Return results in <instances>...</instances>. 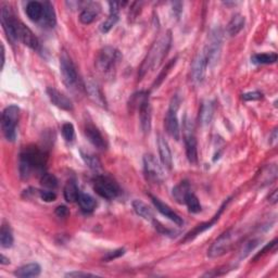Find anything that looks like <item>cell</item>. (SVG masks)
Wrapping results in <instances>:
<instances>
[{
    "mask_svg": "<svg viewBox=\"0 0 278 278\" xmlns=\"http://www.w3.org/2000/svg\"><path fill=\"white\" fill-rule=\"evenodd\" d=\"M172 44V34L168 31L164 35L161 36L159 40L153 44L151 49L149 50L146 58L142 61V63L139 68L138 77L141 80L142 77L149 72H151L159 68V65L163 62L164 58L168 54Z\"/></svg>",
    "mask_w": 278,
    "mask_h": 278,
    "instance_id": "6da1fadb",
    "label": "cell"
},
{
    "mask_svg": "<svg viewBox=\"0 0 278 278\" xmlns=\"http://www.w3.org/2000/svg\"><path fill=\"white\" fill-rule=\"evenodd\" d=\"M47 153L37 147H26L20 154V175L29 179L33 171H43L47 164Z\"/></svg>",
    "mask_w": 278,
    "mask_h": 278,
    "instance_id": "7a4b0ae2",
    "label": "cell"
},
{
    "mask_svg": "<svg viewBox=\"0 0 278 278\" xmlns=\"http://www.w3.org/2000/svg\"><path fill=\"white\" fill-rule=\"evenodd\" d=\"M131 105L138 110L140 127L144 134H149L151 130V107L149 102V93L139 92L133 94Z\"/></svg>",
    "mask_w": 278,
    "mask_h": 278,
    "instance_id": "3957f363",
    "label": "cell"
},
{
    "mask_svg": "<svg viewBox=\"0 0 278 278\" xmlns=\"http://www.w3.org/2000/svg\"><path fill=\"white\" fill-rule=\"evenodd\" d=\"M20 109L12 104L5 108L1 115V129L4 138L8 141H14L16 138V125L19 123Z\"/></svg>",
    "mask_w": 278,
    "mask_h": 278,
    "instance_id": "277c9868",
    "label": "cell"
},
{
    "mask_svg": "<svg viewBox=\"0 0 278 278\" xmlns=\"http://www.w3.org/2000/svg\"><path fill=\"white\" fill-rule=\"evenodd\" d=\"M180 104H181V99L177 94H175L171 100L170 107L168 112H166L165 120H164L166 132H168V134L171 137H173L175 140H179L181 137V127H180L179 118H177V112H179Z\"/></svg>",
    "mask_w": 278,
    "mask_h": 278,
    "instance_id": "5b68a950",
    "label": "cell"
},
{
    "mask_svg": "<svg viewBox=\"0 0 278 278\" xmlns=\"http://www.w3.org/2000/svg\"><path fill=\"white\" fill-rule=\"evenodd\" d=\"M60 70L64 84L69 90H74L79 85V74L70 55L63 51L60 57Z\"/></svg>",
    "mask_w": 278,
    "mask_h": 278,
    "instance_id": "8992f818",
    "label": "cell"
},
{
    "mask_svg": "<svg viewBox=\"0 0 278 278\" xmlns=\"http://www.w3.org/2000/svg\"><path fill=\"white\" fill-rule=\"evenodd\" d=\"M93 189L100 197L112 200L119 196L120 187L114 180L105 175H98L93 181Z\"/></svg>",
    "mask_w": 278,
    "mask_h": 278,
    "instance_id": "52a82bcc",
    "label": "cell"
},
{
    "mask_svg": "<svg viewBox=\"0 0 278 278\" xmlns=\"http://www.w3.org/2000/svg\"><path fill=\"white\" fill-rule=\"evenodd\" d=\"M120 59L121 53L119 50L115 49L114 47L107 46L99 51L96 59V66L100 72L107 73V72L114 68L116 63L120 61Z\"/></svg>",
    "mask_w": 278,
    "mask_h": 278,
    "instance_id": "ba28073f",
    "label": "cell"
},
{
    "mask_svg": "<svg viewBox=\"0 0 278 278\" xmlns=\"http://www.w3.org/2000/svg\"><path fill=\"white\" fill-rule=\"evenodd\" d=\"M236 236V232L233 230H229L216 239L212 243V246L208 250V255L210 258H220L222 255L226 254L230 251L233 238Z\"/></svg>",
    "mask_w": 278,
    "mask_h": 278,
    "instance_id": "9c48e42d",
    "label": "cell"
},
{
    "mask_svg": "<svg viewBox=\"0 0 278 278\" xmlns=\"http://www.w3.org/2000/svg\"><path fill=\"white\" fill-rule=\"evenodd\" d=\"M143 170L146 179L153 184H160L164 180V173L161 165L152 154H144Z\"/></svg>",
    "mask_w": 278,
    "mask_h": 278,
    "instance_id": "30bf717a",
    "label": "cell"
},
{
    "mask_svg": "<svg viewBox=\"0 0 278 278\" xmlns=\"http://www.w3.org/2000/svg\"><path fill=\"white\" fill-rule=\"evenodd\" d=\"M14 33L16 41H20L24 44L25 46L33 50H37L40 48V42H38L37 37L34 35L29 27L25 26L22 22L18 19H14Z\"/></svg>",
    "mask_w": 278,
    "mask_h": 278,
    "instance_id": "8fae6325",
    "label": "cell"
},
{
    "mask_svg": "<svg viewBox=\"0 0 278 278\" xmlns=\"http://www.w3.org/2000/svg\"><path fill=\"white\" fill-rule=\"evenodd\" d=\"M184 142L186 148V155L189 162L191 164H196L198 162V147L197 139L193 134V127L190 122L186 121L184 126Z\"/></svg>",
    "mask_w": 278,
    "mask_h": 278,
    "instance_id": "7c38bea8",
    "label": "cell"
},
{
    "mask_svg": "<svg viewBox=\"0 0 278 278\" xmlns=\"http://www.w3.org/2000/svg\"><path fill=\"white\" fill-rule=\"evenodd\" d=\"M204 48L208 55V65L214 66L220 58L222 48V32L220 29L212 31L209 44Z\"/></svg>",
    "mask_w": 278,
    "mask_h": 278,
    "instance_id": "4fadbf2b",
    "label": "cell"
},
{
    "mask_svg": "<svg viewBox=\"0 0 278 278\" xmlns=\"http://www.w3.org/2000/svg\"><path fill=\"white\" fill-rule=\"evenodd\" d=\"M208 68V55L205 48L197 53L191 64V81L199 84L204 80L205 72Z\"/></svg>",
    "mask_w": 278,
    "mask_h": 278,
    "instance_id": "5bb4252c",
    "label": "cell"
},
{
    "mask_svg": "<svg viewBox=\"0 0 278 278\" xmlns=\"http://www.w3.org/2000/svg\"><path fill=\"white\" fill-rule=\"evenodd\" d=\"M230 200H231V199H227V201H225L223 204L221 205V208L219 209V212L213 216V219H212V220H210L209 222H207V223L200 224V225H198L197 227H194V229H193L191 232H189L187 233V235L185 236V238L182 240V242L190 241V240H192V239L196 238L198 235H200V233H202L203 232H205V231H208L209 229H211V227H212V226L216 223V222L219 221V219L221 218V215H222V213H223L224 209L227 207V204L230 203Z\"/></svg>",
    "mask_w": 278,
    "mask_h": 278,
    "instance_id": "9a60e30c",
    "label": "cell"
},
{
    "mask_svg": "<svg viewBox=\"0 0 278 278\" xmlns=\"http://www.w3.org/2000/svg\"><path fill=\"white\" fill-rule=\"evenodd\" d=\"M46 92H47L50 101H51L55 107H58L65 111L73 110V103H72L71 100L66 97L65 94L60 93L59 91H57L55 88H52V87H48Z\"/></svg>",
    "mask_w": 278,
    "mask_h": 278,
    "instance_id": "2e32d148",
    "label": "cell"
},
{
    "mask_svg": "<svg viewBox=\"0 0 278 278\" xmlns=\"http://www.w3.org/2000/svg\"><path fill=\"white\" fill-rule=\"evenodd\" d=\"M157 143L161 162H162L165 169L172 170V168H173V157H172L169 142L165 140V138L162 135H159Z\"/></svg>",
    "mask_w": 278,
    "mask_h": 278,
    "instance_id": "e0dca14e",
    "label": "cell"
},
{
    "mask_svg": "<svg viewBox=\"0 0 278 278\" xmlns=\"http://www.w3.org/2000/svg\"><path fill=\"white\" fill-rule=\"evenodd\" d=\"M150 198H151L152 202L154 204V207L157 208V210L159 211V212L162 214V215H164L165 218H168L172 222H174V223L176 225H179V226H182L183 224H184V221H183V219L181 218V216L177 214L176 212H174V211L172 210L168 204H165L164 202L161 201L159 198L154 197V196H151V194H150Z\"/></svg>",
    "mask_w": 278,
    "mask_h": 278,
    "instance_id": "ac0fdd59",
    "label": "cell"
},
{
    "mask_svg": "<svg viewBox=\"0 0 278 278\" xmlns=\"http://www.w3.org/2000/svg\"><path fill=\"white\" fill-rule=\"evenodd\" d=\"M110 5V13L103 23L100 26V30L102 33H108L113 29V26L118 23L120 19V3L119 2H109Z\"/></svg>",
    "mask_w": 278,
    "mask_h": 278,
    "instance_id": "d6986e66",
    "label": "cell"
},
{
    "mask_svg": "<svg viewBox=\"0 0 278 278\" xmlns=\"http://www.w3.org/2000/svg\"><path fill=\"white\" fill-rule=\"evenodd\" d=\"M85 136L92 144L98 149L103 150L105 148L104 138L93 124H87L85 127Z\"/></svg>",
    "mask_w": 278,
    "mask_h": 278,
    "instance_id": "ffe728a7",
    "label": "cell"
},
{
    "mask_svg": "<svg viewBox=\"0 0 278 278\" xmlns=\"http://www.w3.org/2000/svg\"><path fill=\"white\" fill-rule=\"evenodd\" d=\"M215 111V104L212 100H207L201 104V109H200L199 113V122L202 126L209 125L213 120Z\"/></svg>",
    "mask_w": 278,
    "mask_h": 278,
    "instance_id": "44dd1931",
    "label": "cell"
},
{
    "mask_svg": "<svg viewBox=\"0 0 278 278\" xmlns=\"http://www.w3.org/2000/svg\"><path fill=\"white\" fill-rule=\"evenodd\" d=\"M44 4V12H43V18H42V24L49 29H52L57 24V16H55V12L53 9V5L51 2L45 1Z\"/></svg>",
    "mask_w": 278,
    "mask_h": 278,
    "instance_id": "7402d4cb",
    "label": "cell"
},
{
    "mask_svg": "<svg viewBox=\"0 0 278 278\" xmlns=\"http://www.w3.org/2000/svg\"><path fill=\"white\" fill-rule=\"evenodd\" d=\"M100 11V7L98 3H90L87 5L86 8H84V10L82 11L80 14V21L82 24L84 25H88L93 23L96 19V16L98 15Z\"/></svg>",
    "mask_w": 278,
    "mask_h": 278,
    "instance_id": "603a6c76",
    "label": "cell"
},
{
    "mask_svg": "<svg viewBox=\"0 0 278 278\" xmlns=\"http://www.w3.org/2000/svg\"><path fill=\"white\" fill-rule=\"evenodd\" d=\"M41 272H42V268L40 264L30 263L19 268L14 272V275L20 278H29V277L40 276Z\"/></svg>",
    "mask_w": 278,
    "mask_h": 278,
    "instance_id": "cb8c5ba5",
    "label": "cell"
},
{
    "mask_svg": "<svg viewBox=\"0 0 278 278\" xmlns=\"http://www.w3.org/2000/svg\"><path fill=\"white\" fill-rule=\"evenodd\" d=\"M86 90L88 93H90V97L92 98L93 102H96L100 107H105L104 96L97 83H94L93 81H90L86 84Z\"/></svg>",
    "mask_w": 278,
    "mask_h": 278,
    "instance_id": "d4e9b609",
    "label": "cell"
},
{
    "mask_svg": "<svg viewBox=\"0 0 278 278\" xmlns=\"http://www.w3.org/2000/svg\"><path fill=\"white\" fill-rule=\"evenodd\" d=\"M132 205H133V209H134V211H135L137 215L140 216V218H142L143 220L152 222V223H153V221H154L153 212H152V210L150 209L146 203L142 202L141 200H134V201H133V203H132Z\"/></svg>",
    "mask_w": 278,
    "mask_h": 278,
    "instance_id": "484cf974",
    "label": "cell"
},
{
    "mask_svg": "<svg viewBox=\"0 0 278 278\" xmlns=\"http://www.w3.org/2000/svg\"><path fill=\"white\" fill-rule=\"evenodd\" d=\"M244 23H246V19L241 14H235L230 21V23L227 24V33L230 36H236L238 35L240 31L244 27Z\"/></svg>",
    "mask_w": 278,
    "mask_h": 278,
    "instance_id": "4316f807",
    "label": "cell"
},
{
    "mask_svg": "<svg viewBox=\"0 0 278 278\" xmlns=\"http://www.w3.org/2000/svg\"><path fill=\"white\" fill-rule=\"evenodd\" d=\"M26 14L29 16L31 21L38 22L41 21L43 18V12H44V4L38 1H31L26 5Z\"/></svg>",
    "mask_w": 278,
    "mask_h": 278,
    "instance_id": "83f0119b",
    "label": "cell"
},
{
    "mask_svg": "<svg viewBox=\"0 0 278 278\" xmlns=\"http://www.w3.org/2000/svg\"><path fill=\"white\" fill-rule=\"evenodd\" d=\"M63 194H64V199L66 202L73 203L75 201H79V197H80L81 192L74 181H69L68 183H66L64 189H63Z\"/></svg>",
    "mask_w": 278,
    "mask_h": 278,
    "instance_id": "f1b7e54d",
    "label": "cell"
},
{
    "mask_svg": "<svg viewBox=\"0 0 278 278\" xmlns=\"http://www.w3.org/2000/svg\"><path fill=\"white\" fill-rule=\"evenodd\" d=\"M188 192H190V185L186 181L181 182L179 185L173 188V197L179 203L185 202V197Z\"/></svg>",
    "mask_w": 278,
    "mask_h": 278,
    "instance_id": "f546056e",
    "label": "cell"
},
{
    "mask_svg": "<svg viewBox=\"0 0 278 278\" xmlns=\"http://www.w3.org/2000/svg\"><path fill=\"white\" fill-rule=\"evenodd\" d=\"M13 241L14 239L10 226L7 224H2L1 230H0V243H1V247L4 249L11 248L13 246Z\"/></svg>",
    "mask_w": 278,
    "mask_h": 278,
    "instance_id": "4dcf8cb0",
    "label": "cell"
},
{
    "mask_svg": "<svg viewBox=\"0 0 278 278\" xmlns=\"http://www.w3.org/2000/svg\"><path fill=\"white\" fill-rule=\"evenodd\" d=\"M79 203H80L81 209L86 213L93 212V211L97 207L96 200H94L91 194L83 193V192H81L80 197H79Z\"/></svg>",
    "mask_w": 278,
    "mask_h": 278,
    "instance_id": "1f68e13d",
    "label": "cell"
},
{
    "mask_svg": "<svg viewBox=\"0 0 278 278\" xmlns=\"http://www.w3.org/2000/svg\"><path fill=\"white\" fill-rule=\"evenodd\" d=\"M184 203L187 205V208H188L189 212H190V213L197 214L199 212H201L202 207H201V204H200L198 197L193 192L190 191V192L187 193V196L185 197V202Z\"/></svg>",
    "mask_w": 278,
    "mask_h": 278,
    "instance_id": "d6a6232c",
    "label": "cell"
},
{
    "mask_svg": "<svg viewBox=\"0 0 278 278\" xmlns=\"http://www.w3.org/2000/svg\"><path fill=\"white\" fill-rule=\"evenodd\" d=\"M254 64H273L277 61V54L275 52L270 53H257L251 57Z\"/></svg>",
    "mask_w": 278,
    "mask_h": 278,
    "instance_id": "836d02e7",
    "label": "cell"
},
{
    "mask_svg": "<svg viewBox=\"0 0 278 278\" xmlns=\"http://www.w3.org/2000/svg\"><path fill=\"white\" fill-rule=\"evenodd\" d=\"M81 155L88 168L92 169L93 171H96V172L101 170V162H100L99 159L97 157H94L93 154H92L90 152H84L83 150H81Z\"/></svg>",
    "mask_w": 278,
    "mask_h": 278,
    "instance_id": "e575fe53",
    "label": "cell"
},
{
    "mask_svg": "<svg viewBox=\"0 0 278 278\" xmlns=\"http://www.w3.org/2000/svg\"><path fill=\"white\" fill-rule=\"evenodd\" d=\"M41 184L49 189H54L55 187L58 186V180L57 177L52 174H49V173H44L42 175V179H41Z\"/></svg>",
    "mask_w": 278,
    "mask_h": 278,
    "instance_id": "d590c367",
    "label": "cell"
},
{
    "mask_svg": "<svg viewBox=\"0 0 278 278\" xmlns=\"http://www.w3.org/2000/svg\"><path fill=\"white\" fill-rule=\"evenodd\" d=\"M61 132H62L63 138L65 139L66 141L72 142V141L74 140V138H75V130H74L73 124L64 123L62 125V130H61Z\"/></svg>",
    "mask_w": 278,
    "mask_h": 278,
    "instance_id": "8d00e7d4",
    "label": "cell"
},
{
    "mask_svg": "<svg viewBox=\"0 0 278 278\" xmlns=\"http://www.w3.org/2000/svg\"><path fill=\"white\" fill-rule=\"evenodd\" d=\"M40 197L45 202H53L55 199H57V194H55L53 191H49V190H43L40 191Z\"/></svg>",
    "mask_w": 278,
    "mask_h": 278,
    "instance_id": "74e56055",
    "label": "cell"
},
{
    "mask_svg": "<svg viewBox=\"0 0 278 278\" xmlns=\"http://www.w3.org/2000/svg\"><path fill=\"white\" fill-rule=\"evenodd\" d=\"M263 94L262 93L260 92H251V93H247L242 94V99L244 101H255V100H260L262 99Z\"/></svg>",
    "mask_w": 278,
    "mask_h": 278,
    "instance_id": "f35d334b",
    "label": "cell"
},
{
    "mask_svg": "<svg viewBox=\"0 0 278 278\" xmlns=\"http://www.w3.org/2000/svg\"><path fill=\"white\" fill-rule=\"evenodd\" d=\"M175 61H176V59H174V60H171V62L168 64V66H166V71H163L162 73H161L160 75H159V77H158V81L154 83V85H153V87L154 88H158V86L161 84V82H162L164 79H165V76H166V74L169 73V71H170V69L172 68V66H173L174 64H175Z\"/></svg>",
    "mask_w": 278,
    "mask_h": 278,
    "instance_id": "ab89813d",
    "label": "cell"
},
{
    "mask_svg": "<svg viewBox=\"0 0 278 278\" xmlns=\"http://www.w3.org/2000/svg\"><path fill=\"white\" fill-rule=\"evenodd\" d=\"M258 242L259 240H252V241H249L248 243H246V246H244L243 250H242V254H241V258H246L247 255L252 251V250L258 246Z\"/></svg>",
    "mask_w": 278,
    "mask_h": 278,
    "instance_id": "60d3db41",
    "label": "cell"
},
{
    "mask_svg": "<svg viewBox=\"0 0 278 278\" xmlns=\"http://www.w3.org/2000/svg\"><path fill=\"white\" fill-rule=\"evenodd\" d=\"M125 253V250L124 249H118V250H114V251H111V252H108V254L105 255V257L103 258V260L105 261H112L116 258H120L121 255H123Z\"/></svg>",
    "mask_w": 278,
    "mask_h": 278,
    "instance_id": "b9f144b4",
    "label": "cell"
},
{
    "mask_svg": "<svg viewBox=\"0 0 278 278\" xmlns=\"http://www.w3.org/2000/svg\"><path fill=\"white\" fill-rule=\"evenodd\" d=\"M94 274L84 273V272H70V273L65 274V277H74V278H85V277H94Z\"/></svg>",
    "mask_w": 278,
    "mask_h": 278,
    "instance_id": "7bdbcfd3",
    "label": "cell"
},
{
    "mask_svg": "<svg viewBox=\"0 0 278 278\" xmlns=\"http://www.w3.org/2000/svg\"><path fill=\"white\" fill-rule=\"evenodd\" d=\"M69 213V209L66 208L65 205H59V207L55 209V214H57L59 218H66Z\"/></svg>",
    "mask_w": 278,
    "mask_h": 278,
    "instance_id": "ee69618b",
    "label": "cell"
},
{
    "mask_svg": "<svg viewBox=\"0 0 278 278\" xmlns=\"http://www.w3.org/2000/svg\"><path fill=\"white\" fill-rule=\"evenodd\" d=\"M276 242H277V240H276V239H275V240H273V241H272V242H270V243L268 244V246H266V247H265V248H264V249L262 250V251H261L260 253H258V254H257V257H255V258H254V260H258V259H259L260 257H262V255H264V254H265L266 252H268V251H270V250H271L272 248H274V247L276 246Z\"/></svg>",
    "mask_w": 278,
    "mask_h": 278,
    "instance_id": "f6af8a7d",
    "label": "cell"
},
{
    "mask_svg": "<svg viewBox=\"0 0 278 278\" xmlns=\"http://www.w3.org/2000/svg\"><path fill=\"white\" fill-rule=\"evenodd\" d=\"M173 5V11H174V14L177 16V19L180 18V15L182 13V8H183V3L180 1H176L172 3Z\"/></svg>",
    "mask_w": 278,
    "mask_h": 278,
    "instance_id": "bcb514c9",
    "label": "cell"
},
{
    "mask_svg": "<svg viewBox=\"0 0 278 278\" xmlns=\"http://www.w3.org/2000/svg\"><path fill=\"white\" fill-rule=\"evenodd\" d=\"M269 201L272 204H276L277 203V201H278V191H277V189H275V190H273V191L270 193Z\"/></svg>",
    "mask_w": 278,
    "mask_h": 278,
    "instance_id": "7dc6e473",
    "label": "cell"
},
{
    "mask_svg": "<svg viewBox=\"0 0 278 278\" xmlns=\"http://www.w3.org/2000/svg\"><path fill=\"white\" fill-rule=\"evenodd\" d=\"M0 263H1L2 265H8V264H10V261L8 258H5L3 254H1V257H0Z\"/></svg>",
    "mask_w": 278,
    "mask_h": 278,
    "instance_id": "c3c4849f",
    "label": "cell"
},
{
    "mask_svg": "<svg viewBox=\"0 0 278 278\" xmlns=\"http://www.w3.org/2000/svg\"><path fill=\"white\" fill-rule=\"evenodd\" d=\"M1 57H2V59H1V69H3L5 58H4V46L2 45V44H1Z\"/></svg>",
    "mask_w": 278,
    "mask_h": 278,
    "instance_id": "681fc988",
    "label": "cell"
}]
</instances>
